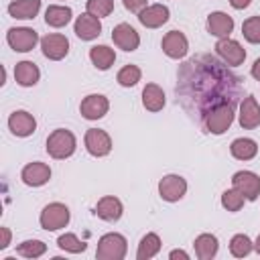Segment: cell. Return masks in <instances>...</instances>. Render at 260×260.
<instances>
[{
  "label": "cell",
  "mask_w": 260,
  "mask_h": 260,
  "mask_svg": "<svg viewBox=\"0 0 260 260\" xmlns=\"http://www.w3.org/2000/svg\"><path fill=\"white\" fill-rule=\"evenodd\" d=\"M177 95L187 112L201 120L219 104L236 106L240 95V79L232 75L213 57L199 55L183 65L179 71Z\"/></svg>",
  "instance_id": "6da1fadb"
},
{
  "label": "cell",
  "mask_w": 260,
  "mask_h": 260,
  "mask_svg": "<svg viewBox=\"0 0 260 260\" xmlns=\"http://www.w3.org/2000/svg\"><path fill=\"white\" fill-rule=\"evenodd\" d=\"M234 122V106L232 104H219L213 110L207 112V116L203 118L205 128L211 134H223Z\"/></svg>",
  "instance_id": "7a4b0ae2"
},
{
  "label": "cell",
  "mask_w": 260,
  "mask_h": 260,
  "mask_svg": "<svg viewBox=\"0 0 260 260\" xmlns=\"http://www.w3.org/2000/svg\"><path fill=\"white\" fill-rule=\"evenodd\" d=\"M75 150V136L69 132V130H55L49 134L47 138V152L53 156V158H67L71 156Z\"/></svg>",
  "instance_id": "3957f363"
},
{
  "label": "cell",
  "mask_w": 260,
  "mask_h": 260,
  "mask_svg": "<svg viewBox=\"0 0 260 260\" xmlns=\"http://www.w3.org/2000/svg\"><path fill=\"white\" fill-rule=\"evenodd\" d=\"M98 260H122L126 256V238L120 234H106L98 242Z\"/></svg>",
  "instance_id": "277c9868"
},
{
  "label": "cell",
  "mask_w": 260,
  "mask_h": 260,
  "mask_svg": "<svg viewBox=\"0 0 260 260\" xmlns=\"http://www.w3.org/2000/svg\"><path fill=\"white\" fill-rule=\"evenodd\" d=\"M67 223H69V209L63 203H49L41 211V225L49 232L65 228Z\"/></svg>",
  "instance_id": "5b68a950"
},
{
  "label": "cell",
  "mask_w": 260,
  "mask_h": 260,
  "mask_svg": "<svg viewBox=\"0 0 260 260\" xmlns=\"http://www.w3.org/2000/svg\"><path fill=\"white\" fill-rule=\"evenodd\" d=\"M6 41H8V45H10L14 51L26 53V51H30V49L37 45L39 35H37L32 28L20 26V28H10L8 35H6Z\"/></svg>",
  "instance_id": "8992f818"
},
{
  "label": "cell",
  "mask_w": 260,
  "mask_h": 260,
  "mask_svg": "<svg viewBox=\"0 0 260 260\" xmlns=\"http://www.w3.org/2000/svg\"><path fill=\"white\" fill-rule=\"evenodd\" d=\"M232 183L250 201H254L260 195V177L254 175V173H250V171H238L232 177Z\"/></svg>",
  "instance_id": "52a82bcc"
},
{
  "label": "cell",
  "mask_w": 260,
  "mask_h": 260,
  "mask_svg": "<svg viewBox=\"0 0 260 260\" xmlns=\"http://www.w3.org/2000/svg\"><path fill=\"white\" fill-rule=\"evenodd\" d=\"M215 51H217V55H219L228 65H232V67L242 65L244 59H246V51L242 49V45H240L238 41H234V39H228V37L217 41Z\"/></svg>",
  "instance_id": "ba28073f"
},
{
  "label": "cell",
  "mask_w": 260,
  "mask_h": 260,
  "mask_svg": "<svg viewBox=\"0 0 260 260\" xmlns=\"http://www.w3.org/2000/svg\"><path fill=\"white\" fill-rule=\"evenodd\" d=\"M85 148L93 156H106L112 150V140H110L108 132H104L100 128H89L85 132Z\"/></svg>",
  "instance_id": "9c48e42d"
},
{
  "label": "cell",
  "mask_w": 260,
  "mask_h": 260,
  "mask_svg": "<svg viewBox=\"0 0 260 260\" xmlns=\"http://www.w3.org/2000/svg\"><path fill=\"white\" fill-rule=\"evenodd\" d=\"M185 191H187V183H185V179L183 177H179V175H167V177H162L160 179V183H158V193H160V197L165 199V201H179L183 195H185Z\"/></svg>",
  "instance_id": "30bf717a"
},
{
  "label": "cell",
  "mask_w": 260,
  "mask_h": 260,
  "mask_svg": "<svg viewBox=\"0 0 260 260\" xmlns=\"http://www.w3.org/2000/svg\"><path fill=\"white\" fill-rule=\"evenodd\" d=\"M41 49H43V55H45V57H49V59H53V61H59V59H63V57L67 55V51H69V41H67L63 35L53 32V35H47V37L41 39Z\"/></svg>",
  "instance_id": "8fae6325"
},
{
  "label": "cell",
  "mask_w": 260,
  "mask_h": 260,
  "mask_svg": "<svg viewBox=\"0 0 260 260\" xmlns=\"http://www.w3.org/2000/svg\"><path fill=\"white\" fill-rule=\"evenodd\" d=\"M187 49H189V43H187V37L179 30H171L162 37V51L171 57V59H181L187 55Z\"/></svg>",
  "instance_id": "7c38bea8"
},
{
  "label": "cell",
  "mask_w": 260,
  "mask_h": 260,
  "mask_svg": "<svg viewBox=\"0 0 260 260\" xmlns=\"http://www.w3.org/2000/svg\"><path fill=\"white\" fill-rule=\"evenodd\" d=\"M108 108H110L108 100H106L104 95H100V93H91V95L83 98V102H81V106H79L81 116L87 118V120H98V118H102V116L108 112Z\"/></svg>",
  "instance_id": "4fadbf2b"
},
{
  "label": "cell",
  "mask_w": 260,
  "mask_h": 260,
  "mask_svg": "<svg viewBox=\"0 0 260 260\" xmlns=\"http://www.w3.org/2000/svg\"><path fill=\"white\" fill-rule=\"evenodd\" d=\"M240 124L246 130H252V128L260 126V106H258L254 95L244 98V102L240 106Z\"/></svg>",
  "instance_id": "5bb4252c"
},
{
  "label": "cell",
  "mask_w": 260,
  "mask_h": 260,
  "mask_svg": "<svg viewBox=\"0 0 260 260\" xmlns=\"http://www.w3.org/2000/svg\"><path fill=\"white\" fill-rule=\"evenodd\" d=\"M100 32H102V22H100L98 16H93V14H89V12L77 16V20H75V35H77L81 41H91V39H95Z\"/></svg>",
  "instance_id": "9a60e30c"
},
{
  "label": "cell",
  "mask_w": 260,
  "mask_h": 260,
  "mask_svg": "<svg viewBox=\"0 0 260 260\" xmlns=\"http://www.w3.org/2000/svg\"><path fill=\"white\" fill-rule=\"evenodd\" d=\"M112 39H114V43H116L120 49H124V51H134V49H138V45H140L138 32H136L130 24H126V22L118 24V26L112 30Z\"/></svg>",
  "instance_id": "2e32d148"
},
{
  "label": "cell",
  "mask_w": 260,
  "mask_h": 260,
  "mask_svg": "<svg viewBox=\"0 0 260 260\" xmlns=\"http://www.w3.org/2000/svg\"><path fill=\"white\" fill-rule=\"evenodd\" d=\"M8 128L16 136H30L37 128V122H35L32 114H28L24 110H18L8 118Z\"/></svg>",
  "instance_id": "e0dca14e"
},
{
  "label": "cell",
  "mask_w": 260,
  "mask_h": 260,
  "mask_svg": "<svg viewBox=\"0 0 260 260\" xmlns=\"http://www.w3.org/2000/svg\"><path fill=\"white\" fill-rule=\"evenodd\" d=\"M138 20H140L146 28H158V26H162V24L169 20V8L162 6V4L146 6V8L138 14Z\"/></svg>",
  "instance_id": "ac0fdd59"
},
{
  "label": "cell",
  "mask_w": 260,
  "mask_h": 260,
  "mask_svg": "<svg viewBox=\"0 0 260 260\" xmlns=\"http://www.w3.org/2000/svg\"><path fill=\"white\" fill-rule=\"evenodd\" d=\"M22 181L30 187H41L51 179V169L45 162H30L22 169Z\"/></svg>",
  "instance_id": "d6986e66"
},
{
  "label": "cell",
  "mask_w": 260,
  "mask_h": 260,
  "mask_svg": "<svg viewBox=\"0 0 260 260\" xmlns=\"http://www.w3.org/2000/svg\"><path fill=\"white\" fill-rule=\"evenodd\" d=\"M207 30L213 35V37H219V39H225L232 30H234V20L230 14L225 12H211L207 16Z\"/></svg>",
  "instance_id": "ffe728a7"
},
{
  "label": "cell",
  "mask_w": 260,
  "mask_h": 260,
  "mask_svg": "<svg viewBox=\"0 0 260 260\" xmlns=\"http://www.w3.org/2000/svg\"><path fill=\"white\" fill-rule=\"evenodd\" d=\"M95 215L106 219V221H118L120 215H122V203L120 199L112 197V195H106L98 201L95 205Z\"/></svg>",
  "instance_id": "44dd1931"
},
{
  "label": "cell",
  "mask_w": 260,
  "mask_h": 260,
  "mask_svg": "<svg viewBox=\"0 0 260 260\" xmlns=\"http://www.w3.org/2000/svg\"><path fill=\"white\" fill-rule=\"evenodd\" d=\"M14 79L24 85V87H30L39 81V67L32 63V61H20L16 63L14 67Z\"/></svg>",
  "instance_id": "7402d4cb"
},
{
  "label": "cell",
  "mask_w": 260,
  "mask_h": 260,
  "mask_svg": "<svg viewBox=\"0 0 260 260\" xmlns=\"http://www.w3.org/2000/svg\"><path fill=\"white\" fill-rule=\"evenodd\" d=\"M89 59H91V63H93L98 69L106 71V69H110V67L114 65L116 53H114V49H110V47H106V45H95V47L89 49Z\"/></svg>",
  "instance_id": "603a6c76"
},
{
  "label": "cell",
  "mask_w": 260,
  "mask_h": 260,
  "mask_svg": "<svg viewBox=\"0 0 260 260\" xmlns=\"http://www.w3.org/2000/svg\"><path fill=\"white\" fill-rule=\"evenodd\" d=\"M41 8V0H14L8 4V12L14 18H35Z\"/></svg>",
  "instance_id": "cb8c5ba5"
},
{
  "label": "cell",
  "mask_w": 260,
  "mask_h": 260,
  "mask_svg": "<svg viewBox=\"0 0 260 260\" xmlns=\"http://www.w3.org/2000/svg\"><path fill=\"white\" fill-rule=\"evenodd\" d=\"M142 104H144V108L150 110V112L162 110V106H165V93H162V89H160L156 83H148V85L142 89Z\"/></svg>",
  "instance_id": "d4e9b609"
},
{
  "label": "cell",
  "mask_w": 260,
  "mask_h": 260,
  "mask_svg": "<svg viewBox=\"0 0 260 260\" xmlns=\"http://www.w3.org/2000/svg\"><path fill=\"white\" fill-rule=\"evenodd\" d=\"M195 252L199 260H211L217 254V240L211 234H201L195 238Z\"/></svg>",
  "instance_id": "484cf974"
},
{
  "label": "cell",
  "mask_w": 260,
  "mask_h": 260,
  "mask_svg": "<svg viewBox=\"0 0 260 260\" xmlns=\"http://www.w3.org/2000/svg\"><path fill=\"white\" fill-rule=\"evenodd\" d=\"M230 150H232V154H234L238 160H250V158L256 156L258 146H256V142H254L252 138H236V140L232 142Z\"/></svg>",
  "instance_id": "4316f807"
},
{
  "label": "cell",
  "mask_w": 260,
  "mask_h": 260,
  "mask_svg": "<svg viewBox=\"0 0 260 260\" xmlns=\"http://www.w3.org/2000/svg\"><path fill=\"white\" fill-rule=\"evenodd\" d=\"M45 20H47L49 26L61 28L71 20V8H67V6H49L47 12H45Z\"/></svg>",
  "instance_id": "83f0119b"
},
{
  "label": "cell",
  "mask_w": 260,
  "mask_h": 260,
  "mask_svg": "<svg viewBox=\"0 0 260 260\" xmlns=\"http://www.w3.org/2000/svg\"><path fill=\"white\" fill-rule=\"evenodd\" d=\"M160 250V238L156 234H146L140 244H138V252H136V258L138 260H148L152 258L156 252Z\"/></svg>",
  "instance_id": "f1b7e54d"
},
{
  "label": "cell",
  "mask_w": 260,
  "mask_h": 260,
  "mask_svg": "<svg viewBox=\"0 0 260 260\" xmlns=\"http://www.w3.org/2000/svg\"><path fill=\"white\" fill-rule=\"evenodd\" d=\"M252 248H254V244H252L250 238L244 236V234L234 236L232 242H230V252H232L236 258H244V256H248V254L252 252Z\"/></svg>",
  "instance_id": "f546056e"
},
{
  "label": "cell",
  "mask_w": 260,
  "mask_h": 260,
  "mask_svg": "<svg viewBox=\"0 0 260 260\" xmlns=\"http://www.w3.org/2000/svg\"><path fill=\"white\" fill-rule=\"evenodd\" d=\"M45 250H47V246L41 240H26V242L18 244V248H16V252L24 258H39L45 254Z\"/></svg>",
  "instance_id": "4dcf8cb0"
},
{
  "label": "cell",
  "mask_w": 260,
  "mask_h": 260,
  "mask_svg": "<svg viewBox=\"0 0 260 260\" xmlns=\"http://www.w3.org/2000/svg\"><path fill=\"white\" fill-rule=\"evenodd\" d=\"M221 205L228 209V211H240L242 205H244V195L234 187V189H228L223 195H221Z\"/></svg>",
  "instance_id": "1f68e13d"
},
{
  "label": "cell",
  "mask_w": 260,
  "mask_h": 260,
  "mask_svg": "<svg viewBox=\"0 0 260 260\" xmlns=\"http://www.w3.org/2000/svg\"><path fill=\"white\" fill-rule=\"evenodd\" d=\"M242 35L250 43H260V16H250L242 24Z\"/></svg>",
  "instance_id": "d6a6232c"
},
{
  "label": "cell",
  "mask_w": 260,
  "mask_h": 260,
  "mask_svg": "<svg viewBox=\"0 0 260 260\" xmlns=\"http://www.w3.org/2000/svg\"><path fill=\"white\" fill-rule=\"evenodd\" d=\"M140 81V69L136 65H126L118 71V83L124 85V87H130V85H136Z\"/></svg>",
  "instance_id": "836d02e7"
},
{
  "label": "cell",
  "mask_w": 260,
  "mask_h": 260,
  "mask_svg": "<svg viewBox=\"0 0 260 260\" xmlns=\"http://www.w3.org/2000/svg\"><path fill=\"white\" fill-rule=\"evenodd\" d=\"M57 244H59L61 250H67V252H73V254L85 250V244H83L81 240H77L75 234H63V236H59Z\"/></svg>",
  "instance_id": "e575fe53"
},
{
  "label": "cell",
  "mask_w": 260,
  "mask_h": 260,
  "mask_svg": "<svg viewBox=\"0 0 260 260\" xmlns=\"http://www.w3.org/2000/svg\"><path fill=\"white\" fill-rule=\"evenodd\" d=\"M114 10V0H87V12L102 18Z\"/></svg>",
  "instance_id": "d590c367"
},
{
  "label": "cell",
  "mask_w": 260,
  "mask_h": 260,
  "mask_svg": "<svg viewBox=\"0 0 260 260\" xmlns=\"http://www.w3.org/2000/svg\"><path fill=\"white\" fill-rule=\"evenodd\" d=\"M124 2V6L130 10V12H142L144 8H146V0H122Z\"/></svg>",
  "instance_id": "8d00e7d4"
},
{
  "label": "cell",
  "mask_w": 260,
  "mask_h": 260,
  "mask_svg": "<svg viewBox=\"0 0 260 260\" xmlns=\"http://www.w3.org/2000/svg\"><path fill=\"white\" fill-rule=\"evenodd\" d=\"M252 0H230V4L234 6V8H238V10H242V8H246L248 4H250Z\"/></svg>",
  "instance_id": "74e56055"
},
{
  "label": "cell",
  "mask_w": 260,
  "mask_h": 260,
  "mask_svg": "<svg viewBox=\"0 0 260 260\" xmlns=\"http://www.w3.org/2000/svg\"><path fill=\"white\" fill-rule=\"evenodd\" d=\"M8 242H10V232H8V228H2V244H0V248H6Z\"/></svg>",
  "instance_id": "f35d334b"
},
{
  "label": "cell",
  "mask_w": 260,
  "mask_h": 260,
  "mask_svg": "<svg viewBox=\"0 0 260 260\" xmlns=\"http://www.w3.org/2000/svg\"><path fill=\"white\" fill-rule=\"evenodd\" d=\"M252 77L260 81V59H256L254 65H252Z\"/></svg>",
  "instance_id": "ab89813d"
},
{
  "label": "cell",
  "mask_w": 260,
  "mask_h": 260,
  "mask_svg": "<svg viewBox=\"0 0 260 260\" xmlns=\"http://www.w3.org/2000/svg\"><path fill=\"white\" fill-rule=\"evenodd\" d=\"M169 256H171L173 260H175V258H183V260H187V258H189V256H187V252H183V250H173Z\"/></svg>",
  "instance_id": "60d3db41"
},
{
  "label": "cell",
  "mask_w": 260,
  "mask_h": 260,
  "mask_svg": "<svg viewBox=\"0 0 260 260\" xmlns=\"http://www.w3.org/2000/svg\"><path fill=\"white\" fill-rule=\"evenodd\" d=\"M254 248H256V252H258V254H260V236H258V238H256V244H254Z\"/></svg>",
  "instance_id": "b9f144b4"
}]
</instances>
